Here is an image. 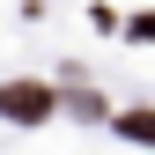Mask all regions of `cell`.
Segmentation results:
<instances>
[{"mask_svg":"<svg viewBox=\"0 0 155 155\" xmlns=\"http://www.w3.org/2000/svg\"><path fill=\"white\" fill-rule=\"evenodd\" d=\"M118 133H126V140H155V111H126Z\"/></svg>","mask_w":155,"mask_h":155,"instance_id":"2","label":"cell"},{"mask_svg":"<svg viewBox=\"0 0 155 155\" xmlns=\"http://www.w3.org/2000/svg\"><path fill=\"white\" fill-rule=\"evenodd\" d=\"M0 118H15V126L52 118V89L45 81H8V89H0Z\"/></svg>","mask_w":155,"mask_h":155,"instance_id":"1","label":"cell"}]
</instances>
